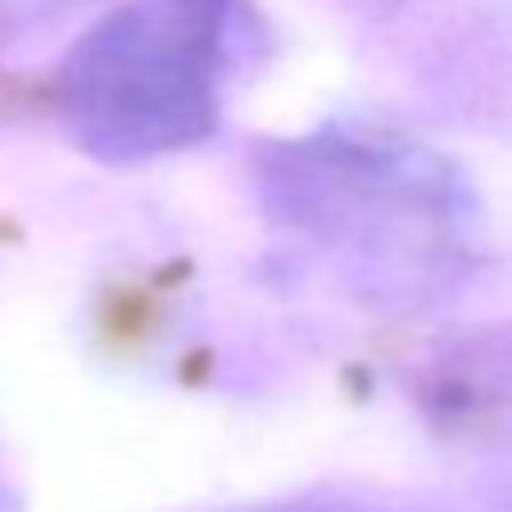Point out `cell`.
Masks as SVG:
<instances>
[{
	"mask_svg": "<svg viewBox=\"0 0 512 512\" xmlns=\"http://www.w3.org/2000/svg\"><path fill=\"white\" fill-rule=\"evenodd\" d=\"M204 37L191 5L145 10L132 28H109L96 55L78 68V114L105 141L155 145L182 141L195 132V118L209 109Z\"/></svg>",
	"mask_w": 512,
	"mask_h": 512,
	"instance_id": "1",
	"label": "cell"
}]
</instances>
